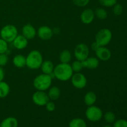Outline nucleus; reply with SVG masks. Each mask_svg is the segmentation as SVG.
I'll return each mask as SVG.
<instances>
[{
    "label": "nucleus",
    "instance_id": "obj_32",
    "mask_svg": "<svg viewBox=\"0 0 127 127\" xmlns=\"http://www.w3.org/2000/svg\"><path fill=\"white\" fill-rule=\"evenodd\" d=\"M114 127H127V120L119 119L114 123Z\"/></svg>",
    "mask_w": 127,
    "mask_h": 127
},
{
    "label": "nucleus",
    "instance_id": "obj_29",
    "mask_svg": "<svg viewBox=\"0 0 127 127\" xmlns=\"http://www.w3.org/2000/svg\"><path fill=\"white\" fill-rule=\"evenodd\" d=\"M8 50V43L0 38V54L6 53Z\"/></svg>",
    "mask_w": 127,
    "mask_h": 127
},
{
    "label": "nucleus",
    "instance_id": "obj_12",
    "mask_svg": "<svg viewBox=\"0 0 127 127\" xmlns=\"http://www.w3.org/2000/svg\"><path fill=\"white\" fill-rule=\"evenodd\" d=\"M95 14L94 11L90 8L84 9L81 12L80 16V19L81 22L84 24H90L94 20Z\"/></svg>",
    "mask_w": 127,
    "mask_h": 127
},
{
    "label": "nucleus",
    "instance_id": "obj_24",
    "mask_svg": "<svg viewBox=\"0 0 127 127\" xmlns=\"http://www.w3.org/2000/svg\"><path fill=\"white\" fill-rule=\"evenodd\" d=\"M94 14H95V17H97L100 20L105 19L108 16V13L107 11L102 7L97 8L96 10L94 11Z\"/></svg>",
    "mask_w": 127,
    "mask_h": 127
},
{
    "label": "nucleus",
    "instance_id": "obj_11",
    "mask_svg": "<svg viewBox=\"0 0 127 127\" xmlns=\"http://www.w3.org/2000/svg\"><path fill=\"white\" fill-rule=\"evenodd\" d=\"M96 58L99 60L106 62L109 60L112 57V53L106 47H99L95 51Z\"/></svg>",
    "mask_w": 127,
    "mask_h": 127
},
{
    "label": "nucleus",
    "instance_id": "obj_22",
    "mask_svg": "<svg viewBox=\"0 0 127 127\" xmlns=\"http://www.w3.org/2000/svg\"><path fill=\"white\" fill-rule=\"evenodd\" d=\"M10 93V86L6 82L0 81V98L6 97Z\"/></svg>",
    "mask_w": 127,
    "mask_h": 127
},
{
    "label": "nucleus",
    "instance_id": "obj_33",
    "mask_svg": "<svg viewBox=\"0 0 127 127\" xmlns=\"http://www.w3.org/2000/svg\"><path fill=\"white\" fill-rule=\"evenodd\" d=\"M45 106L47 111L48 112H53L55 109V104L53 102L49 101Z\"/></svg>",
    "mask_w": 127,
    "mask_h": 127
},
{
    "label": "nucleus",
    "instance_id": "obj_6",
    "mask_svg": "<svg viewBox=\"0 0 127 127\" xmlns=\"http://www.w3.org/2000/svg\"><path fill=\"white\" fill-rule=\"evenodd\" d=\"M85 114L87 119L91 122L99 121L103 117L101 109L94 105L88 107L86 110Z\"/></svg>",
    "mask_w": 127,
    "mask_h": 127
},
{
    "label": "nucleus",
    "instance_id": "obj_10",
    "mask_svg": "<svg viewBox=\"0 0 127 127\" xmlns=\"http://www.w3.org/2000/svg\"><path fill=\"white\" fill-rule=\"evenodd\" d=\"M53 31L48 26H42L37 31V35L41 40H49L53 35Z\"/></svg>",
    "mask_w": 127,
    "mask_h": 127
},
{
    "label": "nucleus",
    "instance_id": "obj_3",
    "mask_svg": "<svg viewBox=\"0 0 127 127\" xmlns=\"http://www.w3.org/2000/svg\"><path fill=\"white\" fill-rule=\"evenodd\" d=\"M43 62L42 53L37 50L30 52L26 57V66L31 69H38Z\"/></svg>",
    "mask_w": 127,
    "mask_h": 127
},
{
    "label": "nucleus",
    "instance_id": "obj_5",
    "mask_svg": "<svg viewBox=\"0 0 127 127\" xmlns=\"http://www.w3.org/2000/svg\"><path fill=\"white\" fill-rule=\"evenodd\" d=\"M112 38V33L109 29L104 28L97 32L95 37V42L100 47L107 45Z\"/></svg>",
    "mask_w": 127,
    "mask_h": 127
},
{
    "label": "nucleus",
    "instance_id": "obj_2",
    "mask_svg": "<svg viewBox=\"0 0 127 127\" xmlns=\"http://www.w3.org/2000/svg\"><path fill=\"white\" fill-rule=\"evenodd\" d=\"M53 73L51 74H42L37 76L33 81V86L37 91H45L52 86L53 79Z\"/></svg>",
    "mask_w": 127,
    "mask_h": 127
},
{
    "label": "nucleus",
    "instance_id": "obj_15",
    "mask_svg": "<svg viewBox=\"0 0 127 127\" xmlns=\"http://www.w3.org/2000/svg\"><path fill=\"white\" fill-rule=\"evenodd\" d=\"M83 68L90 69H96L99 65V60L96 57H88L82 62Z\"/></svg>",
    "mask_w": 127,
    "mask_h": 127
},
{
    "label": "nucleus",
    "instance_id": "obj_36",
    "mask_svg": "<svg viewBox=\"0 0 127 127\" xmlns=\"http://www.w3.org/2000/svg\"><path fill=\"white\" fill-rule=\"evenodd\" d=\"M112 127L109 126V125H105V126H104V127Z\"/></svg>",
    "mask_w": 127,
    "mask_h": 127
},
{
    "label": "nucleus",
    "instance_id": "obj_21",
    "mask_svg": "<svg viewBox=\"0 0 127 127\" xmlns=\"http://www.w3.org/2000/svg\"><path fill=\"white\" fill-rule=\"evenodd\" d=\"M59 58L60 63H69L71 62L72 58L71 53L68 50H63L60 53Z\"/></svg>",
    "mask_w": 127,
    "mask_h": 127
},
{
    "label": "nucleus",
    "instance_id": "obj_19",
    "mask_svg": "<svg viewBox=\"0 0 127 127\" xmlns=\"http://www.w3.org/2000/svg\"><path fill=\"white\" fill-rule=\"evenodd\" d=\"M48 90V92L47 94H48L50 100H57L59 99L61 92L58 87L55 86H51Z\"/></svg>",
    "mask_w": 127,
    "mask_h": 127
},
{
    "label": "nucleus",
    "instance_id": "obj_14",
    "mask_svg": "<svg viewBox=\"0 0 127 127\" xmlns=\"http://www.w3.org/2000/svg\"><path fill=\"white\" fill-rule=\"evenodd\" d=\"M12 43L15 48L21 50L27 47L28 45V40L22 35H17L12 42Z\"/></svg>",
    "mask_w": 127,
    "mask_h": 127
},
{
    "label": "nucleus",
    "instance_id": "obj_35",
    "mask_svg": "<svg viewBox=\"0 0 127 127\" xmlns=\"http://www.w3.org/2000/svg\"><path fill=\"white\" fill-rule=\"evenodd\" d=\"M99 47H100V46H99L95 41H94V42H93V43H91V49L94 51L96 50Z\"/></svg>",
    "mask_w": 127,
    "mask_h": 127
},
{
    "label": "nucleus",
    "instance_id": "obj_8",
    "mask_svg": "<svg viewBox=\"0 0 127 127\" xmlns=\"http://www.w3.org/2000/svg\"><path fill=\"white\" fill-rule=\"evenodd\" d=\"M70 80L72 85L78 89H82L84 88L86 86L88 83L86 77L80 72L73 73Z\"/></svg>",
    "mask_w": 127,
    "mask_h": 127
},
{
    "label": "nucleus",
    "instance_id": "obj_27",
    "mask_svg": "<svg viewBox=\"0 0 127 127\" xmlns=\"http://www.w3.org/2000/svg\"><path fill=\"white\" fill-rule=\"evenodd\" d=\"M99 2L104 7H110L117 3V0H99Z\"/></svg>",
    "mask_w": 127,
    "mask_h": 127
},
{
    "label": "nucleus",
    "instance_id": "obj_30",
    "mask_svg": "<svg viewBox=\"0 0 127 127\" xmlns=\"http://www.w3.org/2000/svg\"><path fill=\"white\" fill-rule=\"evenodd\" d=\"M73 4L78 7H85L90 2V0H72Z\"/></svg>",
    "mask_w": 127,
    "mask_h": 127
},
{
    "label": "nucleus",
    "instance_id": "obj_20",
    "mask_svg": "<svg viewBox=\"0 0 127 127\" xmlns=\"http://www.w3.org/2000/svg\"><path fill=\"white\" fill-rule=\"evenodd\" d=\"M18 122L14 117H7L4 119L1 123L0 127H17Z\"/></svg>",
    "mask_w": 127,
    "mask_h": 127
},
{
    "label": "nucleus",
    "instance_id": "obj_7",
    "mask_svg": "<svg viewBox=\"0 0 127 127\" xmlns=\"http://www.w3.org/2000/svg\"><path fill=\"white\" fill-rule=\"evenodd\" d=\"M89 48L86 43H80L76 46L74 55L77 60L83 62L89 57Z\"/></svg>",
    "mask_w": 127,
    "mask_h": 127
},
{
    "label": "nucleus",
    "instance_id": "obj_9",
    "mask_svg": "<svg viewBox=\"0 0 127 127\" xmlns=\"http://www.w3.org/2000/svg\"><path fill=\"white\" fill-rule=\"evenodd\" d=\"M32 102L38 106H44L48 102L50 99L47 93L42 91H37L32 96Z\"/></svg>",
    "mask_w": 127,
    "mask_h": 127
},
{
    "label": "nucleus",
    "instance_id": "obj_17",
    "mask_svg": "<svg viewBox=\"0 0 127 127\" xmlns=\"http://www.w3.org/2000/svg\"><path fill=\"white\" fill-rule=\"evenodd\" d=\"M12 63L16 68H24L26 66V57L22 55H17L12 59Z\"/></svg>",
    "mask_w": 127,
    "mask_h": 127
},
{
    "label": "nucleus",
    "instance_id": "obj_23",
    "mask_svg": "<svg viewBox=\"0 0 127 127\" xmlns=\"http://www.w3.org/2000/svg\"><path fill=\"white\" fill-rule=\"evenodd\" d=\"M86 122L80 118L73 119L69 124V127H86Z\"/></svg>",
    "mask_w": 127,
    "mask_h": 127
},
{
    "label": "nucleus",
    "instance_id": "obj_16",
    "mask_svg": "<svg viewBox=\"0 0 127 127\" xmlns=\"http://www.w3.org/2000/svg\"><path fill=\"white\" fill-rule=\"evenodd\" d=\"M55 66L53 64V62L50 60H45L42 62L41 64L40 69L42 72L43 74H51L53 73L54 70Z\"/></svg>",
    "mask_w": 127,
    "mask_h": 127
},
{
    "label": "nucleus",
    "instance_id": "obj_4",
    "mask_svg": "<svg viewBox=\"0 0 127 127\" xmlns=\"http://www.w3.org/2000/svg\"><path fill=\"white\" fill-rule=\"evenodd\" d=\"M18 35L17 27L12 24H7L2 27L0 31V37L7 43L13 42Z\"/></svg>",
    "mask_w": 127,
    "mask_h": 127
},
{
    "label": "nucleus",
    "instance_id": "obj_13",
    "mask_svg": "<svg viewBox=\"0 0 127 127\" xmlns=\"http://www.w3.org/2000/svg\"><path fill=\"white\" fill-rule=\"evenodd\" d=\"M22 35L28 40H29L35 37L37 35V31L32 24H27L24 25L22 28Z\"/></svg>",
    "mask_w": 127,
    "mask_h": 127
},
{
    "label": "nucleus",
    "instance_id": "obj_1",
    "mask_svg": "<svg viewBox=\"0 0 127 127\" xmlns=\"http://www.w3.org/2000/svg\"><path fill=\"white\" fill-rule=\"evenodd\" d=\"M54 78L61 81H67L71 78L73 74L71 64L60 63L55 66L53 72Z\"/></svg>",
    "mask_w": 127,
    "mask_h": 127
},
{
    "label": "nucleus",
    "instance_id": "obj_28",
    "mask_svg": "<svg viewBox=\"0 0 127 127\" xmlns=\"http://www.w3.org/2000/svg\"><path fill=\"white\" fill-rule=\"evenodd\" d=\"M124 11V8H123L122 5L120 4H115L113 6V12L116 16H120L123 13Z\"/></svg>",
    "mask_w": 127,
    "mask_h": 127
},
{
    "label": "nucleus",
    "instance_id": "obj_31",
    "mask_svg": "<svg viewBox=\"0 0 127 127\" xmlns=\"http://www.w3.org/2000/svg\"><path fill=\"white\" fill-rule=\"evenodd\" d=\"M9 61V58L6 53L0 54V66H4L6 65Z\"/></svg>",
    "mask_w": 127,
    "mask_h": 127
},
{
    "label": "nucleus",
    "instance_id": "obj_26",
    "mask_svg": "<svg viewBox=\"0 0 127 127\" xmlns=\"http://www.w3.org/2000/svg\"><path fill=\"white\" fill-rule=\"evenodd\" d=\"M104 119L105 120V122L109 124H112L114 122L115 120V115L114 112L111 111H109L105 112V114L104 115Z\"/></svg>",
    "mask_w": 127,
    "mask_h": 127
},
{
    "label": "nucleus",
    "instance_id": "obj_34",
    "mask_svg": "<svg viewBox=\"0 0 127 127\" xmlns=\"http://www.w3.org/2000/svg\"><path fill=\"white\" fill-rule=\"evenodd\" d=\"M4 71L3 68H2V66H0V81H3L4 78Z\"/></svg>",
    "mask_w": 127,
    "mask_h": 127
},
{
    "label": "nucleus",
    "instance_id": "obj_25",
    "mask_svg": "<svg viewBox=\"0 0 127 127\" xmlns=\"http://www.w3.org/2000/svg\"><path fill=\"white\" fill-rule=\"evenodd\" d=\"M72 69H73V73H79L81 72V71L83 69V64H82V62L79 60H76L73 62L71 64Z\"/></svg>",
    "mask_w": 127,
    "mask_h": 127
},
{
    "label": "nucleus",
    "instance_id": "obj_18",
    "mask_svg": "<svg viewBox=\"0 0 127 127\" xmlns=\"http://www.w3.org/2000/svg\"><path fill=\"white\" fill-rule=\"evenodd\" d=\"M84 100L86 105L88 107L94 105L97 100L96 94L93 91H88L84 95Z\"/></svg>",
    "mask_w": 127,
    "mask_h": 127
}]
</instances>
